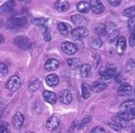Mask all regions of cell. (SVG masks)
Instances as JSON below:
<instances>
[{
    "label": "cell",
    "instance_id": "37",
    "mask_svg": "<svg viewBox=\"0 0 135 133\" xmlns=\"http://www.w3.org/2000/svg\"><path fill=\"white\" fill-rule=\"evenodd\" d=\"M128 27H129V30L131 31V32H132L133 30H135V19L134 18L129 19V21H128Z\"/></svg>",
    "mask_w": 135,
    "mask_h": 133
},
{
    "label": "cell",
    "instance_id": "42",
    "mask_svg": "<svg viewBox=\"0 0 135 133\" xmlns=\"http://www.w3.org/2000/svg\"><path fill=\"white\" fill-rule=\"evenodd\" d=\"M0 133H10L8 129L4 126H0Z\"/></svg>",
    "mask_w": 135,
    "mask_h": 133
},
{
    "label": "cell",
    "instance_id": "38",
    "mask_svg": "<svg viewBox=\"0 0 135 133\" xmlns=\"http://www.w3.org/2000/svg\"><path fill=\"white\" fill-rule=\"evenodd\" d=\"M44 38H45V40L47 42L51 40V34H50V32H49L48 29H46V28L44 31Z\"/></svg>",
    "mask_w": 135,
    "mask_h": 133
},
{
    "label": "cell",
    "instance_id": "45",
    "mask_svg": "<svg viewBox=\"0 0 135 133\" xmlns=\"http://www.w3.org/2000/svg\"><path fill=\"white\" fill-rule=\"evenodd\" d=\"M131 133H135V126H133L132 129H131Z\"/></svg>",
    "mask_w": 135,
    "mask_h": 133
},
{
    "label": "cell",
    "instance_id": "17",
    "mask_svg": "<svg viewBox=\"0 0 135 133\" xmlns=\"http://www.w3.org/2000/svg\"><path fill=\"white\" fill-rule=\"evenodd\" d=\"M57 29L59 31V32L63 35H67L69 34L70 32H72V29L71 26L70 24H68L66 22H59L57 25Z\"/></svg>",
    "mask_w": 135,
    "mask_h": 133
},
{
    "label": "cell",
    "instance_id": "5",
    "mask_svg": "<svg viewBox=\"0 0 135 133\" xmlns=\"http://www.w3.org/2000/svg\"><path fill=\"white\" fill-rule=\"evenodd\" d=\"M88 30L84 27H78V28L74 29L72 30L71 34H72V37L74 38L75 40H80V39H83V38L86 37L88 35Z\"/></svg>",
    "mask_w": 135,
    "mask_h": 133
},
{
    "label": "cell",
    "instance_id": "21",
    "mask_svg": "<svg viewBox=\"0 0 135 133\" xmlns=\"http://www.w3.org/2000/svg\"><path fill=\"white\" fill-rule=\"evenodd\" d=\"M77 9L81 13H87L90 11L91 7H90V2H85V1H81V2L78 3L77 5Z\"/></svg>",
    "mask_w": 135,
    "mask_h": 133
},
{
    "label": "cell",
    "instance_id": "29",
    "mask_svg": "<svg viewBox=\"0 0 135 133\" xmlns=\"http://www.w3.org/2000/svg\"><path fill=\"white\" fill-rule=\"evenodd\" d=\"M113 122H114L115 124H117L118 126H119L121 129L122 127H126L128 126V124H129L128 121H125V120H123V119H120V118H118V116L113 117Z\"/></svg>",
    "mask_w": 135,
    "mask_h": 133
},
{
    "label": "cell",
    "instance_id": "13",
    "mask_svg": "<svg viewBox=\"0 0 135 133\" xmlns=\"http://www.w3.org/2000/svg\"><path fill=\"white\" fill-rule=\"evenodd\" d=\"M59 66V62L55 58H50L45 63V68L48 71H53V70H56Z\"/></svg>",
    "mask_w": 135,
    "mask_h": 133
},
{
    "label": "cell",
    "instance_id": "31",
    "mask_svg": "<svg viewBox=\"0 0 135 133\" xmlns=\"http://www.w3.org/2000/svg\"><path fill=\"white\" fill-rule=\"evenodd\" d=\"M40 86V82L38 80H34L33 81H32L30 84V86H29V90L31 91V92H35V91L38 90V88H39Z\"/></svg>",
    "mask_w": 135,
    "mask_h": 133
},
{
    "label": "cell",
    "instance_id": "4",
    "mask_svg": "<svg viewBox=\"0 0 135 133\" xmlns=\"http://www.w3.org/2000/svg\"><path fill=\"white\" fill-rule=\"evenodd\" d=\"M60 125V119L58 116H52L47 119L46 121V129L49 131H54L59 127Z\"/></svg>",
    "mask_w": 135,
    "mask_h": 133
},
{
    "label": "cell",
    "instance_id": "6",
    "mask_svg": "<svg viewBox=\"0 0 135 133\" xmlns=\"http://www.w3.org/2000/svg\"><path fill=\"white\" fill-rule=\"evenodd\" d=\"M14 43L21 49H28L31 47V42L25 36H18L14 40Z\"/></svg>",
    "mask_w": 135,
    "mask_h": 133
},
{
    "label": "cell",
    "instance_id": "24",
    "mask_svg": "<svg viewBox=\"0 0 135 133\" xmlns=\"http://www.w3.org/2000/svg\"><path fill=\"white\" fill-rule=\"evenodd\" d=\"M90 45L94 49H99L103 45V41H102L101 38L95 37L94 39H92V41L90 42Z\"/></svg>",
    "mask_w": 135,
    "mask_h": 133
},
{
    "label": "cell",
    "instance_id": "30",
    "mask_svg": "<svg viewBox=\"0 0 135 133\" xmlns=\"http://www.w3.org/2000/svg\"><path fill=\"white\" fill-rule=\"evenodd\" d=\"M8 72V66L3 62H0V77H5Z\"/></svg>",
    "mask_w": 135,
    "mask_h": 133
},
{
    "label": "cell",
    "instance_id": "28",
    "mask_svg": "<svg viewBox=\"0 0 135 133\" xmlns=\"http://www.w3.org/2000/svg\"><path fill=\"white\" fill-rule=\"evenodd\" d=\"M91 71V66L89 64H83L81 68V74L83 78L88 77L89 73Z\"/></svg>",
    "mask_w": 135,
    "mask_h": 133
},
{
    "label": "cell",
    "instance_id": "36",
    "mask_svg": "<svg viewBox=\"0 0 135 133\" xmlns=\"http://www.w3.org/2000/svg\"><path fill=\"white\" fill-rule=\"evenodd\" d=\"M129 45L131 47L135 46V30H133L131 33V36H129Z\"/></svg>",
    "mask_w": 135,
    "mask_h": 133
},
{
    "label": "cell",
    "instance_id": "46",
    "mask_svg": "<svg viewBox=\"0 0 135 133\" xmlns=\"http://www.w3.org/2000/svg\"><path fill=\"white\" fill-rule=\"evenodd\" d=\"M134 116H135V111H134Z\"/></svg>",
    "mask_w": 135,
    "mask_h": 133
},
{
    "label": "cell",
    "instance_id": "3",
    "mask_svg": "<svg viewBox=\"0 0 135 133\" xmlns=\"http://www.w3.org/2000/svg\"><path fill=\"white\" fill-rule=\"evenodd\" d=\"M62 51H63L65 54L67 55H74L77 53L78 51V46L73 43H70V42H64L61 45Z\"/></svg>",
    "mask_w": 135,
    "mask_h": 133
},
{
    "label": "cell",
    "instance_id": "25",
    "mask_svg": "<svg viewBox=\"0 0 135 133\" xmlns=\"http://www.w3.org/2000/svg\"><path fill=\"white\" fill-rule=\"evenodd\" d=\"M122 15L126 18H129V19H132L135 16V6L131 7L129 8H126L123 12H122Z\"/></svg>",
    "mask_w": 135,
    "mask_h": 133
},
{
    "label": "cell",
    "instance_id": "15",
    "mask_svg": "<svg viewBox=\"0 0 135 133\" xmlns=\"http://www.w3.org/2000/svg\"><path fill=\"white\" fill-rule=\"evenodd\" d=\"M43 97L45 102H47L50 105H55L56 102V95L53 92L50 91H45L43 93Z\"/></svg>",
    "mask_w": 135,
    "mask_h": 133
},
{
    "label": "cell",
    "instance_id": "32",
    "mask_svg": "<svg viewBox=\"0 0 135 133\" xmlns=\"http://www.w3.org/2000/svg\"><path fill=\"white\" fill-rule=\"evenodd\" d=\"M94 31H95V33L98 34L99 36L104 35V34H105V25H99V26H96L95 29H94Z\"/></svg>",
    "mask_w": 135,
    "mask_h": 133
},
{
    "label": "cell",
    "instance_id": "26",
    "mask_svg": "<svg viewBox=\"0 0 135 133\" xmlns=\"http://www.w3.org/2000/svg\"><path fill=\"white\" fill-rule=\"evenodd\" d=\"M107 87V85L105 84V83H103V82H94V85H93L92 89L94 92H102V91H104L105 88Z\"/></svg>",
    "mask_w": 135,
    "mask_h": 133
},
{
    "label": "cell",
    "instance_id": "1",
    "mask_svg": "<svg viewBox=\"0 0 135 133\" xmlns=\"http://www.w3.org/2000/svg\"><path fill=\"white\" fill-rule=\"evenodd\" d=\"M21 85V78L17 75H14L7 82V89L8 91H10V92H16V91L20 89Z\"/></svg>",
    "mask_w": 135,
    "mask_h": 133
},
{
    "label": "cell",
    "instance_id": "7",
    "mask_svg": "<svg viewBox=\"0 0 135 133\" xmlns=\"http://www.w3.org/2000/svg\"><path fill=\"white\" fill-rule=\"evenodd\" d=\"M127 48V41H126V38L124 36H120L118 38V41H117V45H116V49H117V53H118L119 56L125 53V50Z\"/></svg>",
    "mask_w": 135,
    "mask_h": 133
},
{
    "label": "cell",
    "instance_id": "35",
    "mask_svg": "<svg viewBox=\"0 0 135 133\" xmlns=\"http://www.w3.org/2000/svg\"><path fill=\"white\" fill-rule=\"evenodd\" d=\"M118 34H119V32H118V30L117 29L116 31H114V32H112V33H110L108 35V40H109V42H113V41H115V40L117 39V37L118 36Z\"/></svg>",
    "mask_w": 135,
    "mask_h": 133
},
{
    "label": "cell",
    "instance_id": "40",
    "mask_svg": "<svg viewBox=\"0 0 135 133\" xmlns=\"http://www.w3.org/2000/svg\"><path fill=\"white\" fill-rule=\"evenodd\" d=\"M108 126L111 127V129H114V130H116V131H120V130H121V127H120L119 126L117 125V124H115L114 122H110V123H108Z\"/></svg>",
    "mask_w": 135,
    "mask_h": 133
},
{
    "label": "cell",
    "instance_id": "23",
    "mask_svg": "<svg viewBox=\"0 0 135 133\" xmlns=\"http://www.w3.org/2000/svg\"><path fill=\"white\" fill-rule=\"evenodd\" d=\"M67 64L70 68L75 70V68H79L81 66V60L78 59V58H70V59L67 60Z\"/></svg>",
    "mask_w": 135,
    "mask_h": 133
},
{
    "label": "cell",
    "instance_id": "11",
    "mask_svg": "<svg viewBox=\"0 0 135 133\" xmlns=\"http://www.w3.org/2000/svg\"><path fill=\"white\" fill-rule=\"evenodd\" d=\"M59 101L64 105H69L72 101V94L69 90H64L59 94Z\"/></svg>",
    "mask_w": 135,
    "mask_h": 133
},
{
    "label": "cell",
    "instance_id": "19",
    "mask_svg": "<svg viewBox=\"0 0 135 133\" xmlns=\"http://www.w3.org/2000/svg\"><path fill=\"white\" fill-rule=\"evenodd\" d=\"M55 8L57 11L65 12L70 8V3L68 1H56L55 3Z\"/></svg>",
    "mask_w": 135,
    "mask_h": 133
},
{
    "label": "cell",
    "instance_id": "41",
    "mask_svg": "<svg viewBox=\"0 0 135 133\" xmlns=\"http://www.w3.org/2000/svg\"><path fill=\"white\" fill-rule=\"evenodd\" d=\"M108 3L111 5V6H118L120 4V0H108Z\"/></svg>",
    "mask_w": 135,
    "mask_h": 133
},
{
    "label": "cell",
    "instance_id": "10",
    "mask_svg": "<svg viewBox=\"0 0 135 133\" xmlns=\"http://www.w3.org/2000/svg\"><path fill=\"white\" fill-rule=\"evenodd\" d=\"M116 76H117V70L115 68H105V70L101 71V78L104 81L113 79V78H115Z\"/></svg>",
    "mask_w": 135,
    "mask_h": 133
},
{
    "label": "cell",
    "instance_id": "27",
    "mask_svg": "<svg viewBox=\"0 0 135 133\" xmlns=\"http://www.w3.org/2000/svg\"><path fill=\"white\" fill-rule=\"evenodd\" d=\"M81 93H83V98L88 99L91 95V88L86 84V83H83L81 84Z\"/></svg>",
    "mask_w": 135,
    "mask_h": 133
},
{
    "label": "cell",
    "instance_id": "2",
    "mask_svg": "<svg viewBox=\"0 0 135 133\" xmlns=\"http://www.w3.org/2000/svg\"><path fill=\"white\" fill-rule=\"evenodd\" d=\"M25 24H26V19L24 17H18L10 19L8 27L12 30H19V29L22 28Z\"/></svg>",
    "mask_w": 135,
    "mask_h": 133
},
{
    "label": "cell",
    "instance_id": "34",
    "mask_svg": "<svg viewBox=\"0 0 135 133\" xmlns=\"http://www.w3.org/2000/svg\"><path fill=\"white\" fill-rule=\"evenodd\" d=\"M46 19H43V18H41V19H32V22L34 23V24L36 25H39V26H43V25H45V23H46Z\"/></svg>",
    "mask_w": 135,
    "mask_h": 133
},
{
    "label": "cell",
    "instance_id": "12",
    "mask_svg": "<svg viewBox=\"0 0 135 133\" xmlns=\"http://www.w3.org/2000/svg\"><path fill=\"white\" fill-rule=\"evenodd\" d=\"M132 92V87L128 83H122L118 89V94L119 96L129 95Z\"/></svg>",
    "mask_w": 135,
    "mask_h": 133
},
{
    "label": "cell",
    "instance_id": "16",
    "mask_svg": "<svg viewBox=\"0 0 135 133\" xmlns=\"http://www.w3.org/2000/svg\"><path fill=\"white\" fill-rule=\"evenodd\" d=\"M45 82L48 86L50 87H55L59 83V78L56 74H50L45 78Z\"/></svg>",
    "mask_w": 135,
    "mask_h": 133
},
{
    "label": "cell",
    "instance_id": "18",
    "mask_svg": "<svg viewBox=\"0 0 135 133\" xmlns=\"http://www.w3.org/2000/svg\"><path fill=\"white\" fill-rule=\"evenodd\" d=\"M23 122H24V116L21 113L18 112L15 114L13 117V126L16 129H20L22 126Z\"/></svg>",
    "mask_w": 135,
    "mask_h": 133
},
{
    "label": "cell",
    "instance_id": "33",
    "mask_svg": "<svg viewBox=\"0 0 135 133\" xmlns=\"http://www.w3.org/2000/svg\"><path fill=\"white\" fill-rule=\"evenodd\" d=\"M71 21L75 24H81V22L83 21V18L81 15H73L71 17Z\"/></svg>",
    "mask_w": 135,
    "mask_h": 133
},
{
    "label": "cell",
    "instance_id": "14",
    "mask_svg": "<svg viewBox=\"0 0 135 133\" xmlns=\"http://www.w3.org/2000/svg\"><path fill=\"white\" fill-rule=\"evenodd\" d=\"M15 7V2L14 1H8L5 4H3L0 7V14H8L13 10Z\"/></svg>",
    "mask_w": 135,
    "mask_h": 133
},
{
    "label": "cell",
    "instance_id": "44",
    "mask_svg": "<svg viewBox=\"0 0 135 133\" xmlns=\"http://www.w3.org/2000/svg\"><path fill=\"white\" fill-rule=\"evenodd\" d=\"M3 42H4V37L2 35H0V43H3Z\"/></svg>",
    "mask_w": 135,
    "mask_h": 133
},
{
    "label": "cell",
    "instance_id": "47",
    "mask_svg": "<svg viewBox=\"0 0 135 133\" xmlns=\"http://www.w3.org/2000/svg\"><path fill=\"white\" fill-rule=\"evenodd\" d=\"M30 133H33V132H30Z\"/></svg>",
    "mask_w": 135,
    "mask_h": 133
},
{
    "label": "cell",
    "instance_id": "20",
    "mask_svg": "<svg viewBox=\"0 0 135 133\" xmlns=\"http://www.w3.org/2000/svg\"><path fill=\"white\" fill-rule=\"evenodd\" d=\"M134 111H131V112H119L117 115V116H118V118H120V119H123V120H125V121L129 122V120H132L135 118Z\"/></svg>",
    "mask_w": 135,
    "mask_h": 133
},
{
    "label": "cell",
    "instance_id": "8",
    "mask_svg": "<svg viewBox=\"0 0 135 133\" xmlns=\"http://www.w3.org/2000/svg\"><path fill=\"white\" fill-rule=\"evenodd\" d=\"M90 7L92 11L94 14H101L105 11V7L102 4V2L98 1V0H94L90 2Z\"/></svg>",
    "mask_w": 135,
    "mask_h": 133
},
{
    "label": "cell",
    "instance_id": "22",
    "mask_svg": "<svg viewBox=\"0 0 135 133\" xmlns=\"http://www.w3.org/2000/svg\"><path fill=\"white\" fill-rule=\"evenodd\" d=\"M125 71L129 74H132L135 71V61L133 59H129L126 62Z\"/></svg>",
    "mask_w": 135,
    "mask_h": 133
},
{
    "label": "cell",
    "instance_id": "39",
    "mask_svg": "<svg viewBox=\"0 0 135 133\" xmlns=\"http://www.w3.org/2000/svg\"><path fill=\"white\" fill-rule=\"evenodd\" d=\"M91 133H105V131L102 127H95L92 129Z\"/></svg>",
    "mask_w": 135,
    "mask_h": 133
},
{
    "label": "cell",
    "instance_id": "43",
    "mask_svg": "<svg viewBox=\"0 0 135 133\" xmlns=\"http://www.w3.org/2000/svg\"><path fill=\"white\" fill-rule=\"evenodd\" d=\"M91 119H92V117H91V116H87V117L83 118V122H81V126H83V125H85V124H87L88 122H90V121H91Z\"/></svg>",
    "mask_w": 135,
    "mask_h": 133
},
{
    "label": "cell",
    "instance_id": "9",
    "mask_svg": "<svg viewBox=\"0 0 135 133\" xmlns=\"http://www.w3.org/2000/svg\"><path fill=\"white\" fill-rule=\"evenodd\" d=\"M120 112H131L135 110V100H128L119 106Z\"/></svg>",
    "mask_w": 135,
    "mask_h": 133
}]
</instances>
